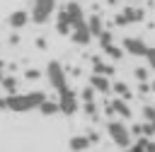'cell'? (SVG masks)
I'll return each mask as SVG.
<instances>
[{"instance_id": "4fadbf2b", "label": "cell", "mask_w": 155, "mask_h": 152, "mask_svg": "<svg viewBox=\"0 0 155 152\" xmlns=\"http://www.w3.org/2000/svg\"><path fill=\"white\" fill-rule=\"evenodd\" d=\"M111 92H114L119 99H124V101L133 99V92H131V87H128L124 80H116V82H111Z\"/></svg>"}, {"instance_id": "6da1fadb", "label": "cell", "mask_w": 155, "mask_h": 152, "mask_svg": "<svg viewBox=\"0 0 155 152\" xmlns=\"http://www.w3.org/2000/svg\"><path fill=\"white\" fill-rule=\"evenodd\" d=\"M44 99H46V94L39 92V89H31L27 94H19V92L17 94H5L0 99V109L15 111V113H27V111H36Z\"/></svg>"}, {"instance_id": "4dcf8cb0", "label": "cell", "mask_w": 155, "mask_h": 152, "mask_svg": "<svg viewBox=\"0 0 155 152\" xmlns=\"http://www.w3.org/2000/svg\"><path fill=\"white\" fill-rule=\"evenodd\" d=\"M126 2H131V5H138V2H140V0H126Z\"/></svg>"}, {"instance_id": "4316f807", "label": "cell", "mask_w": 155, "mask_h": 152, "mask_svg": "<svg viewBox=\"0 0 155 152\" xmlns=\"http://www.w3.org/2000/svg\"><path fill=\"white\" fill-rule=\"evenodd\" d=\"M143 145H145V152H155V140H153V138H145Z\"/></svg>"}, {"instance_id": "8fae6325", "label": "cell", "mask_w": 155, "mask_h": 152, "mask_svg": "<svg viewBox=\"0 0 155 152\" xmlns=\"http://www.w3.org/2000/svg\"><path fill=\"white\" fill-rule=\"evenodd\" d=\"M90 87L97 92V94H109L111 92V80L107 75H90Z\"/></svg>"}, {"instance_id": "30bf717a", "label": "cell", "mask_w": 155, "mask_h": 152, "mask_svg": "<svg viewBox=\"0 0 155 152\" xmlns=\"http://www.w3.org/2000/svg\"><path fill=\"white\" fill-rule=\"evenodd\" d=\"M7 24H10V29H15V31L24 29V27L29 24V12H27V10H15V12H10Z\"/></svg>"}, {"instance_id": "d4e9b609", "label": "cell", "mask_w": 155, "mask_h": 152, "mask_svg": "<svg viewBox=\"0 0 155 152\" xmlns=\"http://www.w3.org/2000/svg\"><path fill=\"white\" fill-rule=\"evenodd\" d=\"M97 39H99V48H102V46H107V43H114V36H111V31H107V29H104V31H102Z\"/></svg>"}, {"instance_id": "2e32d148", "label": "cell", "mask_w": 155, "mask_h": 152, "mask_svg": "<svg viewBox=\"0 0 155 152\" xmlns=\"http://www.w3.org/2000/svg\"><path fill=\"white\" fill-rule=\"evenodd\" d=\"M0 89H2L5 94H17V89H19V80H17L15 75H2V80H0Z\"/></svg>"}, {"instance_id": "ac0fdd59", "label": "cell", "mask_w": 155, "mask_h": 152, "mask_svg": "<svg viewBox=\"0 0 155 152\" xmlns=\"http://www.w3.org/2000/svg\"><path fill=\"white\" fill-rule=\"evenodd\" d=\"M92 72H94V75H107V77H111V75L116 72V68L109 65V63H104V60H99V58H94V63H92Z\"/></svg>"}, {"instance_id": "d6986e66", "label": "cell", "mask_w": 155, "mask_h": 152, "mask_svg": "<svg viewBox=\"0 0 155 152\" xmlns=\"http://www.w3.org/2000/svg\"><path fill=\"white\" fill-rule=\"evenodd\" d=\"M102 51H104V55L111 58V60H121V58H124V48L116 46V43H107V46H102Z\"/></svg>"}, {"instance_id": "ffe728a7", "label": "cell", "mask_w": 155, "mask_h": 152, "mask_svg": "<svg viewBox=\"0 0 155 152\" xmlns=\"http://www.w3.org/2000/svg\"><path fill=\"white\" fill-rule=\"evenodd\" d=\"M82 111L90 121H97L99 118V109H97V101H82Z\"/></svg>"}, {"instance_id": "e0dca14e", "label": "cell", "mask_w": 155, "mask_h": 152, "mask_svg": "<svg viewBox=\"0 0 155 152\" xmlns=\"http://www.w3.org/2000/svg\"><path fill=\"white\" fill-rule=\"evenodd\" d=\"M85 22H87V29H90L92 36H99V34L104 31V19H102V14H90V19H85Z\"/></svg>"}, {"instance_id": "83f0119b", "label": "cell", "mask_w": 155, "mask_h": 152, "mask_svg": "<svg viewBox=\"0 0 155 152\" xmlns=\"http://www.w3.org/2000/svg\"><path fill=\"white\" fill-rule=\"evenodd\" d=\"M7 43H12V46H17V43H19V36H17V34H12V36H7Z\"/></svg>"}, {"instance_id": "5bb4252c", "label": "cell", "mask_w": 155, "mask_h": 152, "mask_svg": "<svg viewBox=\"0 0 155 152\" xmlns=\"http://www.w3.org/2000/svg\"><path fill=\"white\" fill-rule=\"evenodd\" d=\"M41 116H56V113H61V109H58V101L56 99H44L41 104H39V109H36Z\"/></svg>"}, {"instance_id": "5b68a950", "label": "cell", "mask_w": 155, "mask_h": 152, "mask_svg": "<svg viewBox=\"0 0 155 152\" xmlns=\"http://www.w3.org/2000/svg\"><path fill=\"white\" fill-rule=\"evenodd\" d=\"M46 80H48V84L56 89V92H61V89H65L68 87V75H65V70H63V65L58 63V60H51L48 65H46Z\"/></svg>"}, {"instance_id": "cb8c5ba5", "label": "cell", "mask_w": 155, "mask_h": 152, "mask_svg": "<svg viewBox=\"0 0 155 152\" xmlns=\"http://www.w3.org/2000/svg\"><path fill=\"white\" fill-rule=\"evenodd\" d=\"M140 113H143V118H145L148 123H150V121H155V106H153V104H143Z\"/></svg>"}, {"instance_id": "d6a6232c", "label": "cell", "mask_w": 155, "mask_h": 152, "mask_svg": "<svg viewBox=\"0 0 155 152\" xmlns=\"http://www.w3.org/2000/svg\"><path fill=\"white\" fill-rule=\"evenodd\" d=\"M150 125H153V130H155V121H150Z\"/></svg>"}, {"instance_id": "9c48e42d", "label": "cell", "mask_w": 155, "mask_h": 152, "mask_svg": "<svg viewBox=\"0 0 155 152\" xmlns=\"http://www.w3.org/2000/svg\"><path fill=\"white\" fill-rule=\"evenodd\" d=\"M63 12L68 14V19H70V24L75 27V24H80V22H85V12H82V7H80V2L78 0H68L65 5H63Z\"/></svg>"}, {"instance_id": "f1b7e54d", "label": "cell", "mask_w": 155, "mask_h": 152, "mask_svg": "<svg viewBox=\"0 0 155 152\" xmlns=\"http://www.w3.org/2000/svg\"><path fill=\"white\" fill-rule=\"evenodd\" d=\"M5 68H7V63H5V60H0V80H2V75H5Z\"/></svg>"}, {"instance_id": "484cf974", "label": "cell", "mask_w": 155, "mask_h": 152, "mask_svg": "<svg viewBox=\"0 0 155 152\" xmlns=\"http://www.w3.org/2000/svg\"><path fill=\"white\" fill-rule=\"evenodd\" d=\"M24 77H27V80H31V82H34V80H39V77H41V72H39V70H36V68H27V72H24Z\"/></svg>"}, {"instance_id": "f546056e", "label": "cell", "mask_w": 155, "mask_h": 152, "mask_svg": "<svg viewBox=\"0 0 155 152\" xmlns=\"http://www.w3.org/2000/svg\"><path fill=\"white\" fill-rule=\"evenodd\" d=\"M36 46L39 48H46V39H36Z\"/></svg>"}, {"instance_id": "ba28073f", "label": "cell", "mask_w": 155, "mask_h": 152, "mask_svg": "<svg viewBox=\"0 0 155 152\" xmlns=\"http://www.w3.org/2000/svg\"><path fill=\"white\" fill-rule=\"evenodd\" d=\"M68 36L73 39V43H75V46H90V41H92V34H90V29H87V22L75 24V27L70 29V34H68Z\"/></svg>"}, {"instance_id": "603a6c76", "label": "cell", "mask_w": 155, "mask_h": 152, "mask_svg": "<svg viewBox=\"0 0 155 152\" xmlns=\"http://www.w3.org/2000/svg\"><path fill=\"white\" fill-rule=\"evenodd\" d=\"M94 94H97V92H94L90 84H85L82 92H80V104H82V101H94Z\"/></svg>"}, {"instance_id": "8992f818", "label": "cell", "mask_w": 155, "mask_h": 152, "mask_svg": "<svg viewBox=\"0 0 155 152\" xmlns=\"http://www.w3.org/2000/svg\"><path fill=\"white\" fill-rule=\"evenodd\" d=\"M56 101H58V109H61V113H63V116H75V113H78V109H80V99H78V94H75L70 87L61 89Z\"/></svg>"}, {"instance_id": "44dd1931", "label": "cell", "mask_w": 155, "mask_h": 152, "mask_svg": "<svg viewBox=\"0 0 155 152\" xmlns=\"http://www.w3.org/2000/svg\"><path fill=\"white\" fill-rule=\"evenodd\" d=\"M143 58H145V68L155 72V46H148V48H145V55H143Z\"/></svg>"}, {"instance_id": "7402d4cb", "label": "cell", "mask_w": 155, "mask_h": 152, "mask_svg": "<svg viewBox=\"0 0 155 152\" xmlns=\"http://www.w3.org/2000/svg\"><path fill=\"white\" fill-rule=\"evenodd\" d=\"M133 77H136L138 82H148V77H150V70H148L145 65H138V68L133 70Z\"/></svg>"}, {"instance_id": "7a4b0ae2", "label": "cell", "mask_w": 155, "mask_h": 152, "mask_svg": "<svg viewBox=\"0 0 155 152\" xmlns=\"http://www.w3.org/2000/svg\"><path fill=\"white\" fill-rule=\"evenodd\" d=\"M107 135H109V140H111L116 147H121V150L133 142L131 128H128L124 121H119V118H109V121H107Z\"/></svg>"}, {"instance_id": "3957f363", "label": "cell", "mask_w": 155, "mask_h": 152, "mask_svg": "<svg viewBox=\"0 0 155 152\" xmlns=\"http://www.w3.org/2000/svg\"><path fill=\"white\" fill-rule=\"evenodd\" d=\"M56 2L58 0H31V12H29V19L34 24H46L56 10Z\"/></svg>"}, {"instance_id": "52a82bcc", "label": "cell", "mask_w": 155, "mask_h": 152, "mask_svg": "<svg viewBox=\"0 0 155 152\" xmlns=\"http://www.w3.org/2000/svg\"><path fill=\"white\" fill-rule=\"evenodd\" d=\"M121 48H124V53H128V55H133V58H143L148 43H145L143 39H138V36H126V39L121 41Z\"/></svg>"}, {"instance_id": "277c9868", "label": "cell", "mask_w": 155, "mask_h": 152, "mask_svg": "<svg viewBox=\"0 0 155 152\" xmlns=\"http://www.w3.org/2000/svg\"><path fill=\"white\" fill-rule=\"evenodd\" d=\"M145 19V10L138 7V5H126L116 17H114V24L116 27H131V24H140Z\"/></svg>"}, {"instance_id": "9a60e30c", "label": "cell", "mask_w": 155, "mask_h": 152, "mask_svg": "<svg viewBox=\"0 0 155 152\" xmlns=\"http://www.w3.org/2000/svg\"><path fill=\"white\" fill-rule=\"evenodd\" d=\"M90 145H92V142L87 140V135H85V133H82V135H73V138L68 140V147H70L73 152H85Z\"/></svg>"}, {"instance_id": "7c38bea8", "label": "cell", "mask_w": 155, "mask_h": 152, "mask_svg": "<svg viewBox=\"0 0 155 152\" xmlns=\"http://www.w3.org/2000/svg\"><path fill=\"white\" fill-rule=\"evenodd\" d=\"M70 29H73V24H70V19H68V14L63 12V7L58 10V17H56V31L61 34V36H68L70 34Z\"/></svg>"}, {"instance_id": "1f68e13d", "label": "cell", "mask_w": 155, "mask_h": 152, "mask_svg": "<svg viewBox=\"0 0 155 152\" xmlns=\"http://www.w3.org/2000/svg\"><path fill=\"white\" fill-rule=\"evenodd\" d=\"M150 92H155V80H153V82H150Z\"/></svg>"}]
</instances>
